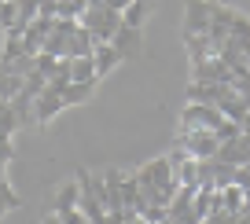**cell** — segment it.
<instances>
[{
	"instance_id": "obj_4",
	"label": "cell",
	"mask_w": 250,
	"mask_h": 224,
	"mask_svg": "<svg viewBox=\"0 0 250 224\" xmlns=\"http://www.w3.org/2000/svg\"><path fill=\"white\" fill-rule=\"evenodd\" d=\"M210 15H213V0H184L180 37H206L210 33Z\"/></svg>"
},
{
	"instance_id": "obj_13",
	"label": "cell",
	"mask_w": 250,
	"mask_h": 224,
	"mask_svg": "<svg viewBox=\"0 0 250 224\" xmlns=\"http://www.w3.org/2000/svg\"><path fill=\"white\" fill-rule=\"evenodd\" d=\"M155 4H158V0H133V4L122 11V22L133 26V30H144V26H147V19L155 15Z\"/></svg>"
},
{
	"instance_id": "obj_11",
	"label": "cell",
	"mask_w": 250,
	"mask_h": 224,
	"mask_svg": "<svg viewBox=\"0 0 250 224\" xmlns=\"http://www.w3.org/2000/svg\"><path fill=\"white\" fill-rule=\"evenodd\" d=\"M78 199H81V187L78 180H62L59 187H55V199H52V209L55 213H70V209H78Z\"/></svg>"
},
{
	"instance_id": "obj_20",
	"label": "cell",
	"mask_w": 250,
	"mask_h": 224,
	"mask_svg": "<svg viewBox=\"0 0 250 224\" xmlns=\"http://www.w3.org/2000/svg\"><path fill=\"white\" fill-rule=\"evenodd\" d=\"M88 8H92L88 0H59V4H55V19H66V22H81Z\"/></svg>"
},
{
	"instance_id": "obj_14",
	"label": "cell",
	"mask_w": 250,
	"mask_h": 224,
	"mask_svg": "<svg viewBox=\"0 0 250 224\" xmlns=\"http://www.w3.org/2000/svg\"><path fill=\"white\" fill-rule=\"evenodd\" d=\"M92 62H96V78H107L110 70H118L122 66V55H118V48L114 44H96V52H92Z\"/></svg>"
},
{
	"instance_id": "obj_24",
	"label": "cell",
	"mask_w": 250,
	"mask_h": 224,
	"mask_svg": "<svg viewBox=\"0 0 250 224\" xmlns=\"http://www.w3.org/2000/svg\"><path fill=\"white\" fill-rule=\"evenodd\" d=\"M213 136H217V140H221V143H228V140H235V136H243V125H239V122H228V118H225V122H221V125H217V129H213Z\"/></svg>"
},
{
	"instance_id": "obj_2",
	"label": "cell",
	"mask_w": 250,
	"mask_h": 224,
	"mask_svg": "<svg viewBox=\"0 0 250 224\" xmlns=\"http://www.w3.org/2000/svg\"><path fill=\"white\" fill-rule=\"evenodd\" d=\"M221 122H225V114H221L217 107H210V103H188V107L180 110V125H177V132H199V129L213 132Z\"/></svg>"
},
{
	"instance_id": "obj_26",
	"label": "cell",
	"mask_w": 250,
	"mask_h": 224,
	"mask_svg": "<svg viewBox=\"0 0 250 224\" xmlns=\"http://www.w3.org/2000/svg\"><path fill=\"white\" fill-rule=\"evenodd\" d=\"M11 158H15V143H11V140H0V162L11 165Z\"/></svg>"
},
{
	"instance_id": "obj_27",
	"label": "cell",
	"mask_w": 250,
	"mask_h": 224,
	"mask_svg": "<svg viewBox=\"0 0 250 224\" xmlns=\"http://www.w3.org/2000/svg\"><path fill=\"white\" fill-rule=\"evenodd\" d=\"M41 224H62V217H59V213H55V209H48V213H44V217H41Z\"/></svg>"
},
{
	"instance_id": "obj_3",
	"label": "cell",
	"mask_w": 250,
	"mask_h": 224,
	"mask_svg": "<svg viewBox=\"0 0 250 224\" xmlns=\"http://www.w3.org/2000/svg\"><path fill=\"white\" fill-rule=\"evenodd\" d=\"M173 147L188 151V155H191V158H199V162H210V158H217L221 140L213 136V132L199 129V132H177V136H173Z\"/></svg>"
},
{
	"instance_id": "obj_1",
	"label": "cell",
	"mask_w": 250,
	"mask_h": 224,
	"mask_svg": "<svg viewBox=\"0 0 250 224\" xmlns=\"http://www.w3.org/2000/svg\"><path fill=\"white\" fill-rule=\"evenodd\" d=\"M81 26H85L88 33H92L100 44H110L114 41V33L122 30V11H114V8H88L85 11V19H81Z\"/></svg>"
},
{
	"instance_id": "obj_25",
	"label": "cell",
	"mask_w": 250,
	"mask_h": 224,
	"mask_svg": "<svg viewBox=\"0 0 250 224\" xmlns=\"http://www.w3.org/2000/svg\"><path fill=\"white\" fill-rule=\"evenodd\" d=\"M59 217H62V224H92L81 209H70V213H59Z\"/></svg>"
},
{
	"instance_id": "obj_6",
	"label": "cell",
	"mask_w": 250,
	"mask_h": 224,
	"mask_svg": "<svg viewBox=\"0 0 250 224\" xmlns=\"http://www.w3.org/2000/svg\"><path fill=\"white\" fill-rule=\"evenodd\" d=\"M81 22H66V19H55L52 33L44 41V55H55V59H70V37Z\"/></svg>"
},
{
	"instance_id": "obj_15",
	"label": "cell",
	"mask_w": 250,
	"mask_h": 224,
	"mask_svg": "<svg viewBox=\"0 0 250 224\" xmlns=\"http://www.w3.org/2000/svg\"><path fill=\"white\" fill-rule=\"evenodd\" d=\"M96 44H100V41H96L85 26H78L74 37H70V59H88V55L96 52Z\"/></svg>"
},
{
	"instance_id": "obj_10",
	"label": "cell",
	"mask_w": 250,
	"mask_h": 224,
	"mask_svg": "<svg viewBox=\"0 0 250 224\" xmlns=\"http://www.w3.org/2000/svg\"><path fill=\"white\" fill-rule=\"evenodd\" d=\"M217 110L228 118V122H239L243 125V118L250 114V107H247V100H243L239 92H235L232 85H225L221 88V96H217Z\"/></svg>"
},
{
	"instance_id": "obj_18",
	"label": "cell",
	"mask_w": 250,
	"mask_h": 224,
	"mask_svg": "<svg viewBox=\"0 0 250 224\" xmlns=\"http://www.w3.org/2000/svg\"><path fill=\"white\" fill-rule=\"evenodd\" d=\"M225 85H203V81H191L188 85V103H210V107H217V96Z\"/></svg>"
},
{
	"instance_id": "obj_21",
	"label": "cell",
	"mask_w": 250,
	"mask_h": 224,
	"mask_svg": "<svg viewBox=\"0 0 250 224\" xmlns=\"http://www.w3.org/2000/svg\"><path fill=\"white\" fill-rule=\"evenodd\" d=\"M96 96V85H78V81H70V85L62 88V103L66 107H81V103H88Z\"/></svg>"
},
{
	"instance_id": "obj_28",
	"label": "cell",
	"mask_w": 250,
	"mask_h": 224,
	"mask_svg": "<svg viewBox=\"0 0 250 224\" xmlns=\"http://www.w3.org/2000/svg\"><path fill=\"white\" fill-rule=\"evenodd\" d=\"M8 180V162H0V184Z\"/></svg>"
},
{
	"instance_id": "obj_19",
	"label": "cell",
	"mask_w": 250,
	"mask_h": 224,
	"mask_svg": "<svg viewBox=\"0 0 250 224\" xmlns=\"http://www.w3.org/2000/svg\"><path fill=\"white\" fill-rule=\"evenodd\" d=\"M26 78H19V74H11L8 66H0V103H11L19 92H22Z\"/></svg>"
},
{
	"instance_id": "obj_7",
	"label": "cell",
	"mask_w": 250,
	"mask_h": 224,
	"mask_svg": "<svg viewBox=\"0 0 250 224\" xmlns=\"http://www.w3.org/2000/svg\"><path fill=\"white\" fill-rule=\"evenodd\" d=\"M191 81H203V85H232V70L225 66V59H206L199 66H191Z\"/></svg>"
},
{
	"instance_id": "obj_17",
	"label": "cell",
	"mask_w": 250,
	"mask_h": 224,
	"mask_svg": "<svg viewBox=\"0 0 250 224\" xmlns=\"http://www.w3.org/2000/svg\"><path fill=\"white\" fill-rule=\"evenodd\" d=\"M70 81H78V85H100L92 55L88 59H70Z\"/></svg>"
},
{
	"instance_id": "obj_12",
	"label": "cell",
	"mask_w": 250,
	"mask_h": 224,
	"mask_svg": "<svg viewBox=\"0 0 250 224\" xmlns=\"http://www.w3.org/2000/svg\"><path fill=\"white\" fill-rule=\"evenodd\" d=\"M184 52H188V62H191V66H199V62H206V59H221L210 37H184Z\"/></svg>"
},
{
	"instance_id": "obj_5",
	"label": "cell",
	"mask_w": 250,
	"mask_h": 224,
	"mask_svg": "<svg viewBox=\"0 0 250 224\" xmlns=\"http://www.w3.org/2000/svg\"><path fill=\"white\" fill-rule=\"evenodd\" d=\"M62 110H66V103H62V88L48 85L44 92L37 96V103H33V125H52Z\"/></svg>"
},
{
	"instance_id": "obj_22",
	"label": "cell",
	"mask_w": 250,
	"mask_h": 224,
	"mask_svg": "<svg viewBox=\"0 0 250 224\" xmlns=\"http://www.w3.org/2000/svg\"><path fill=\"white\" fill-rule=\"evenodd\" d=\"M19 129H22V125H19L15 107H11V103H0V140H11Z\"/></svg>"
},
{
	"instance_id": "obj_23",
	"label": "cell",
	"mask_w": 250,
	"mask_h": 224,
	"mask_svg": "<svg viewBox=\"0 0 250 224\" xmlns=\"http://www.w3.org/2000/svg\"><path fill=\"white\" fill-rule=\"evenodd\" d=\"M19 206H22L19 191L11 187V180H4V184H0V217H8L11 209H19Z\"/></svg>"
},
{
	"instance_id": "obj_16",
	"label": "cell",
	"mask_w": 250,
	"mask_h": 224,
	"mask_svg": "<svg viewBox=\"0 0 250 224\" xmlns=\"http://www.w3.org/2000/svg\"><path fill=\"white\" fill-rule=\"evenodd\" d=\"M221 209H225V213H243V206H247V191H243L239 184H228V187H221Z\"/></svg>"
},
{
	"instance_id": "obj_8",
	"label": "cell",
	"mask_w": 250,
	"mask_h": 224,
	"mask_svg": "<svg viewBox=\"0 0 250 224\" xmlns=\"http://www.w3.org/2000/svg\"><path fill=\"white\" fill-rule=\"evenodd\" d=\"M100 177H103V206H107V213H122L125 209V202H122L125 173L122 169H107V173H100Z\"/></svg>"
},
{
	"instance_id": "obj_9",
	"label": "cell",
	"mask_w": 250,
	"mask_h": 224,
	"mask_svg": "<svg viewBox=\"0 0 250 224\" xmlns=\"http://www.w3.org/2000/svg\"><path fill=\"white\" fill-rule=\"evenodd\" d=\"M110 44L118 48L122 62H125V59H136V55L144 52V30H133V26H125V22H122V30L114 33V41H110Z\"/></svg>"
}]
</instances>
